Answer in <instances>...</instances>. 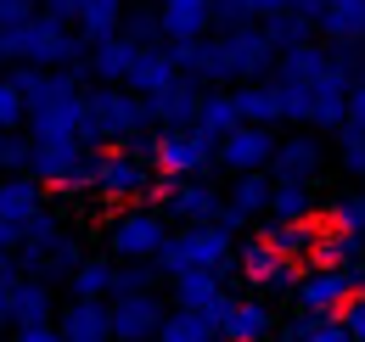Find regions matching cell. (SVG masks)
I'll use <instances>...</instances> for the list:
<instances>
[{"label": "cell", "mask_w": 365, "mask_h": 342, "mask_svg": "<svg viewBox=\"0 0 365 342\" xmlns=\"http://www.w3.org/2000/svg\"><path fill=\"white\" fill-rule=\"evenodd\" d=\"M214 337H220L214 320L197 314V309H169L163 314V331H158V342H214Z\"/></svg>", "instance_id": "32"}, {"label": "cell", "mask_w": 365, "mask_h": 342, "mask_svg": "<svg viewBox=\"0 0 365 342\" xmlns=\"http://www.w3.org/2000/svg\"><path fill=\"white\" fill-rule=\"evenodd\" d=\"M29 124V101L11 79H0V129H23Z\"/></svg>", "instance_id": "36"}, {"label": "cell", "mask_w": 365, "mask_h": 342, "mask_svg": "<svg viewBox=\"0 0 365 342\" xmlns=\"http://www.w3.org/2000/svg\"><path fill=\"white\" fill-rule=\"evenodd\" d=\"M17 258H0V326H11V286H17Z\"/></svg>", "instance_id": "41"}, {"label": "cell", "mask_w": 365, "mask_h": 342, "mask_svg": "<svg viewBox=\"0 0 365 342\" xmlns=\"http://www.w3.org/2000/svg\"><path fill=\"white\" fill-rule=\"evenodd\" d=\"M79 129H85V90L79 85H68L51 101L29 107V140H85Z\"/></svg>", "instance_id": "11"}, {"label": "cell", "mask_w": 365, "mask_h": 342, "mask_svg": "<svg viewBox=\"0 0 365 342\" xmlns=\"http://www.w3.org/2000/svg\"><path fill=\"white\" fill-rule=\"evenodd\" d=\"M360 292V275L349 264H304L292 281V298L304 314H343V303Z\"/></svg>", "instance_id": "7"}, {"label": "cell", "mask_w": 365, "mask_h": 342, "mask_svg": "<svg viewBox=\"0 0 365 342\" xmlns=\"http://www.w3.org/2000/svg\"><path fill=\"white\" fill-rule=\"evenodd\" d=\"M169 292H175V309H197V314H208L214 331L225 326L230 303H236L220 269H185V275H169Z\"/></svg>", "instance_id": "12"}, {"label": "cell", "mask_w": 365, "mask_h": 342, "mask_svg": "<svg viewBox=\"0 0 365 342\" xmlns=\"http://www.w3.org/2000/svg\"><path fill=\"white\" fill-rule=\"evenodd\" d=\"M101 242H107V253L118 258V264H158L163 242H169V214L163 208H146V202H130V208H118V214L107 219Z\"/></svg>", "instance_id": "6"}, {"label": "cell", "mask_w": 365, "mask_h": 342, "mask_svg": "<svg viewBox=\"0 0 365 342\" xmlns=\"http://www.w3.org/2000/svg\"><path fill=\"white\" fill-rule=\"evenodd\" d=\"M0 62H11V56H6V45H0Z\"/></svg>", "instance_id": "49"}, {"label": "cell", "mask_w": 365, "mask_h": 342, "mask_svg": "<svg viewBox=\"0 0 365 342\" xmlns=\"http://www.w3.org/2000/svg\"><path fill=\"white\" fill-rule=\"evenodd\" d=\"M29 152H34V140H23V129H0V174H23Z\"/></svg>", "instance_id": "35"}, {"label": "cell", "mask_w": 365, "mask_h": 342, "mask_svg": "<svg viewBox=\"0 0 365 342\" xmlns=\"http://www.w3.org/2000/svg\"><path fill=\"white\" fill-rule=\"evenodd\" d=\"M11 342H62V331H56V326H17Z\"/></svg>", "instance_id": "48"}, {"label": "cell", "mask_w": 365, "mask_h": 342, "mask_svg": "<svg viewBox=\"0 0 365 342\" xmlns=\"http://www.w3.org/2000/svg\"><path fill=\"white\" fill-rule=\"evenodd\" d=\"M214 135H202L197 124L185 129H158V140H152V163H158V174H175V180H191V174H202L208 180V169H214Z\"/></svg>", "instance_id": "8"}, {"label": "cell", "mask_w": 365, "mask_h": 342, "mask_svg": "<svg viewBox=\"0 0 365 342\" xmlns=\"http://www.w3.org/2000/svg\"><path fill=\"white\" fill-rule=\"evenodd\" d=\"M236 113H242V124H275V118H287V90L275 79H247V85H236Z\"/></svg>", "instance_id": "23"}, {"label": "cell", "mask_w": 365, "mask_h": 342, "mask_svg": "<svg viewBox=\"0 0 365 342\" xmlns=\"http://www.w3.org/2000/svg\"><path fill=\"white\" fill-rule=\"evenodd\" d=\"M331 224H343V230L365 236V191H354V197H337V202H331Z\"/></svg>", "instance_id": "38"}, {"label": "cell", "mask_w": 365, "mask_h": 342, "mask_svg": "<svg viewBox=\"0 0 365 342\" xmlns=\"http://www.w3.org/2000/svg\"><path fill=\"white\" fill-rule=\"evenodd\" d=\"M264 34H270V45H275V51L309 45V34H315V17H309V11H298V6H287L281 17H264Z\"/></svg>", "instance_id": "33"}, {"label": "cell", "mask_w": 365, "mask_h": 342, "mask_svg": "<svg viewBox=\"0 0 365 342\" xmlns=\"http://www.w3.org/2000/svg\"><path fill=\"white\" fill-rule=\"evenodd\" d=\"M242 124V113H236V90H202V101H197V129L202 135H230V129Z\"/></svg>", "instance_id": "29"}, {"label": "cell", "mask_w": 365, "mask_h": 342, "mask_svg": "<svg viewBox=\"0 0 365 342\" xmlns=\"http://www.w3.org/2000/svg\"><path fill=\"white\" fill-rule=\"evenodd\" d=\"M315 191L309 180H275L270 185V219H315Z\"/></svg>", "instance_id": "31"}, {"label": "cell", "mask_w": 365, "mask_h": 342, "mask_svg": "<svg viewBox=\"0 0 365 342\" xmlns=\"http://www.w3.org/2000/svg\"><path fill=\"white\" fill-rule=\"evenodd\" d=\"M275 342H309V314L298 309L292 320H281V326H275Z\"/></svg>", "instance_id": "44"}, {"label": "cell", "mask_w": 365, "mask_h": 342, "mask_svg": "<svg viewBox=\"0 0 365 342\" xmlns=\"http://www.w3.org/2000/svg\"><path fill=\"white\" fill-rule=\"evenodd\" d=\"M23 174H34L46 191L62 197H96V152L85 140H34Z\"/></svg>", "instance_id": "5"}, {"label": "cell", "mask_w": 365, "mask_h": 342, "mask_svg": "<svg viewBox=\"0 0 365 342\" xmlns=\"http://www.w3.org/2000/svg\"><path fill=\"white\" fill-rule=\"evenodd\" d=\"M34 6H40V0H34Z\"/></svg>", "instance_id": "50"}, {"label": "cell", "mask_w": 365, "mask_h": 342, "mask_svg": "<svg viewBox=\"0 0 365 342\" xmlns=\"http://www.w3.org/2000/svg\"><path fill=\"white\" fill-rule=\"evenodd\" d=\"M17 247H23V224L0 219V258H17Z\"/></svg>", "instance_id": "45"}, {"label": "cell", "mask_w": 365, "mask_h": 342, "mask_svg": "<svg viewBox=\"0 0 365 342\" xmlns=\"http://www.w3.org/2000/svg\"><path fill=\"white\" fill-rule=\"evenodd\" d=\"M315 28H320L331 45H337V51L360 45V40H365V0H320Z\"/></svg>", "instance_id": "22"}, {"label": "cell", "mask_w": 365, "mask_h": 342, "mask_svg": "<svg viewBox=\"0 0 365 342\" xmlns=\"http://www.w3.org/2000/svg\"><path fill=\"white\" fill-rule=\"evenodd\" d=\"M56 331H62V342H113V314H107V303H96V298H73L62 309Z\"/></svg>", "instance_id": "20"}, {"label": "cell", "mask_w": 365, "mask_h": 342, "mask_svg": "<svg viewBox=\"0 0 365 342\" xmlns=\"http://www.w3.org/2000/svg\"><path fill=\"white\" fill-rule=\"evenodd\" d=\"M349 124H360V129H365V73L349 85Z\"/></svg>", "instance_id": "47"}, {"label": "cell", "mask_w": 365, "mask_h": 342, "mask_svg": "<svg viewBox=\"0 0 365 342\" xmlns=\"http://www.w3.org/2000/svg\"><path fill=\"white\" fill-rule=\"evenodd\" d=\"M107 314H113V342H152L163 331V298L158 292H118L107 298Z\"/></svg>", "instance_id": "13"}, {"label": "cell", "mask_w": 365, "mask_h": 342, "mask_svg": "<svg viewBox=\"0 0 365 342\" xmlns=\"http://www.w3.org/2000/svg\"><path fill=\"white\" fill-rule=\"evenodd\" d=\"M236 264H242V281H247V286H259L264 298H275V292H292V281H298V264L281 253L264 230H259L247 247H236Z\"/></svg>", "instance_id": "10"}, {"label": "cell", "mask_w": 365, "mask_h": 342, "mask_svg": "<svg viewBox=\"0 0 365 342\" xmlns=\"http://www.w3.org/2000/svg\"><path fill=\"white\" fill-rule=\"evenodd\" d=\"M220 337L225 342H275V314L264 298H236L225 314V326H220Z\"/></svg>", "instance_id": "21"}, {"label": "cell", "mask_w": 365, "mask_h": 342, "mask_svg": "<svg viewBox=\"0 0 365 342\" xmlns=\"http://www.w3.org/2000/svg\"><path fill=\"white\" fill-rule=\"evenodd\" d=\"M220 202H225V191H214L202 174H191V180L163 174V180H158V208L175 219V224H214V219H220Z\"/></svg>", "instance_id": "9"}, {"label": "cell", "mask_w": 365, "mask_h": 342, "mask_svg": "<svg viewBox=\"0 0 365 342\" xmlns=\"http://www.w3.org/2000/svg\"><path fill=\"white\" fill-rule=\"evenodd\" d=\"M146 45H135L130 34H107V40H96L85 51V73H91L96 85H130V68H135V56Z\"/></svg>", "instance_id": "16"}, {"label": "cell", "mask_w": 365, "mask_h": 342, "mask_svg": "<svg viewBox=\"0 0 365 342\" xmlns=\"http://www.w3.org/2000/svg\"><path fill=\"white\" fill-rule=\"evenodd\" d=\"M118 34H130L135 45H163V17H158V6H140V11H124V23H118Z\"/></svg>", "instance_id": "34"}, {"label": "cell", "mask_w": 365, "mask_h": 342, "mask_svg": "<svg viewBox=\"0 0 365 342\" xmlns=\"http://www.w3.org/2000/svg\"><path fill=\"white\" fill-rule=\"evenodd\" d=\"M158 163H152V146H113V152H96V197L113 202V208H130L158 197Z\"/></svg>", "instance_id": "4"}, {"label": "cell", "mask_w": 365, "mask_h": 342, "mask_svg": "<svg viewBox=\"0 0 365 342\" xmlns=\"http://www.w3.org/2000/svg\"><path fill=\"white\" fill-rule=\"evenodd\" d=\"M152 342H158V337H152Z\"/></svg>", "instance_id": "51"}, {"label": "cell", "mask_w": 365, "mask_h": 342, "mask_svg": "<svg viewBox=\"0 0 365 342\" xmlns=\"http://www.w3.org/2000/svg\"><path fill=\"white\" fill-rule=\"evenodd\" d=\"M40 208H46V185L34 174H0V219L29 224Z\"/></svg>", "instance_id": "24"}, {"label": "cell", "mask_w": 365, "mask_h": 342, "mask_svg": "<svg viewBox=\"0 0 365 342\" xmlns=\"http://www.w3.org/2000/svg\"><path fill=\"white\" fill-rule=\"evenodd\" d=\"M158 17L169 40H202L214 23V0H158Z\"/></svg>", "instance_id": "25"}, {"label": "cell", "mask_w": 365, "mask_h": 342, "mask_svg": "<svg viewBox=\"0 0 365 342\" xmlns=\"http://www.w3.org/2000/svg\"><path fill=\"white\" fill-rule=\"evenodd\" d=\"M343 169L365 180V129L360 124H343Z\"/></svg>", "instance_id": "39"}, {"label": "cell", "mask_w": 365, "mask_h": 342, "mask_svg": "<svg viewBox=\"0 0 365 342\" xmlns=\"http://www.w3.org/2000/svg\"><path fill=\"white\" fill-rule=\"evenodd\" d=\"M343 326H349V342H365V292L343 303Z\"/></svg>", "instance_id": "42"}, {"label": "cell", "mask_w": 365, "mask_h": 342, "mask_svg": "<svg viewBox=\"0 0 365 342\" xmlns=\"http://www.w3.org/2000/svg\"><path fill=\"white\" fill-rule=\"evenodd\" d=\"M264 236H270V242L292 258V264H309V258H315L320 224H315V219H270V224H264Z\"/></svg>", "instance_id": "28"}, {"label": "cell", "mask_w": 365, "mask_h": 342, "mask_svg": "<svg viewBox=\"0 0 365 342\" xmlns=\"http://www.w3.org/2000/svg\"><path fill=\"white\" fill-rule=\"evenodd\" d=\"M68 292H73V298L107 303L113 292H118V258H113V253H107V258H85V264L68 275Z\"/></svg>", "instance_id": "26"}, {"label": "cell", "mask_w": 365, "mask_h": 342, "mask_svg": "<svg viewBox=\"0 0 365 342\" xmlns=\"http://www.w3.org/2000/svg\"><path fill=\"white\" fill-rule=\"evenodd\" d=\"M56 320V281L17 275L11 286V326H51Z\"/></svg>", "instance_id": "19"}, {"label": "cell", "mask_w": 365, "mask_h": 342, "mask_svg": "<svg viewBox=\"0 0 365 342\" xmlns=\"http://www.w3.org/2000/svg\"><path fill=\"white\" fill-rule=\"evenodd\" d=\"M40 6H46V17H56V23H68V28L79 23V0H40Z\"/></svg>", "instance_id": "46"}, {"label": "cell", "mask_w": 365, "mask_h": 342, "mask_svg": "<svg viewBox=\"0 0 365 342\" xmlns=\"http://www.w3.org/2000/svg\"><path fill=\"white\" fill-rule=\"evenodd\" d=\"M326 169V146L315 135H287L275 140V157H270V180H315Z\"/></svg>", "instance_id": "17"}, {"label": "cell", "mask_w": 365, "mask_h": 342, "mask_svg": "<svg viewBox=\"0 0 365 342\" xmlns=\"http://www.w3.org/2000/svg\"><path fill=\"white\" fill-rule=\"evenodd\" d=\"M275 157V135L270 124H236L230 135H220V146H214V163L230 174H259L270 169Z\"/></svg>", "instance_id": "14"}, {"label": "cell", "mask_w": 365, "mask_h": 342, "mask_svg": "<svg viewBox=\"0 0 365 342\" xmlns=\"http://www.w3.org/2000/svg\"><path fill=\"white\" fill-rule=\"evenodd\" d=\"M0 45H6L11 62H29V68H79L85 51H91L68 23H56V17H46V11H34V17L17 23V28H6Z\"/></svg>", "instance_id": "2"}, {"label": "cell", "mask_w": 365, "mask_h": 342, "mask_svg": "<svg viewBox=\"0 0 365 342\" xmlns=\"http://www.w3.org/2000/svg\"><path fill=\"white\" fill-rule=\"evenodd\" d=\"M270 169H259V174H236V180H230V191H225V202H220V219H214V224H225L230 236H236V230H247V224H253V219H264L270 214Z\"/></svg>", "instance_id": "15"}, {"label": "cell", "mask_w": 365, "mask_h": 342, "mask_svg": "<svg viewBox=\"0 0 365 342\" xmlns=\"http://www.w3.org/2000/svg\"><path fill=\"white\" fill-rule=\"evenodd\" d=\"M185 73L175 68V56H169V45H146L135 56V68H130V90L135 95H146V101H158L163 90H175Z\"/></svg>", "instance_id": "18"}, {"label": "cell", "mask_w": 365, "mask_h": 342, "mask_svg": "<svg viewBox=\"0 0 365 342\" xmlns=\"http://www.w3.org/2000/svg\"><path fill=\"white\" fill-rule=\"evenodd\" d=\"M158 275H163L158 264H118V292H152ZM118 292H113V298H118Z\"/></svg>", "instance_id": "37"}, {"label": "cell", "mask_w": 365, "mask_h": 342, "mask_svg": "<svg viewBox=\"0 0 365 342\" xmlns=\"http://www.w3.org/2000/svg\"><path fill=\"white\" fill-rule=\"evenodd\" d=\"M197 101H202V85H191V79H180L175 90H163V95L152 101L158 129H185V124H197Z\"/></svg>", "instance_id": "27"}, {"label": "cell", "mask_w": 365, "mask_h": 342, "mask_svg": "<svg viewBox=\"0 0 365 342\" xmlns=\"http://www.w3.org/2000/svg\"><path fill=\"white\" fill-rule=\"evenodd\" d=\"M309 342H349L343 314H309Z\"/></svg>", "instance_id": "40"}, {"label": "cell", "mask_w": 365, "mask_h": 342, "mask_svg": "<svg viewBox=\"0 0 365 342\" xmlns=\"http://www.w3.org/2000/svg\"><path fill=\"white\" fill-rule=\"evenodd\" d=\"M163 275H185V269H220V275H242L236 264V242H230L225 224H180L169 230L163 253H158Z\"/></svg>", "instance_id": "3"}, {"label": "cell", "mask_w": 365, "mask_h": 342, "mask_svg": "<svg viewBox=\"0 0 365 342\" xmlns=\"http://www.w3.org/2000/svg\"><path fill=\"white\" fill-rule=\"evenodd\" d=\"M158 124L152 118V101L135 95L130 85H96L85 90V146H135L146 129Z\"/></svg>", "instance_id": "1"}, {"label": "cell", "mask_w": 365, "mask_h": 342, "mask_svg": "<svg viewBox=\"0 0 365 342\" xmlns=\"http://www.w3.org/2000/svg\"><path fill=\"white\" fill-rule=\"evenodd\" d=\"M29 17H34V0H0V34L17 28V23H29Z\"/></svg>", "instance_id": "43"}, {"label": "cell", "mask_w": 365, "mask_h": 342, "mask_svg": "<svg viewBox=\"0 0 365 342\" xmlns=\"http://www.w3.org/2000/svg\"><path fill=\"white\" fill-rule=\"evenodd\" d=\"M118 23H124V0H79V40L96 45L107 40V34H118Z\"/></svg>", "instance_id": "30"}]
</instances>
